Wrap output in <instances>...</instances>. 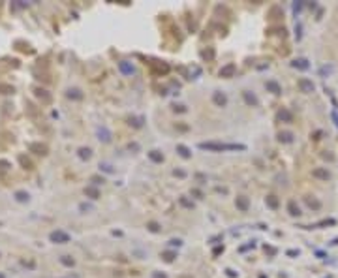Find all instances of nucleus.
I'll return each mask as SVG.
<instances>
[{
  "instance_id": "obj_8",
  "label": "nucleus",
  "mask_w": 338,
  "mask_h": 278,
  "mask_svg": "<svg viewBox=\"0 0 338 278\" xmlns=\"http://www.w3.org/2000/svg\"><path fill=\"white\" fill-rule=\"evenodd\" d=\"M267 88L271 92H274V94H280V85L276 81H267Z\"/></svg>"
},
{
  "instance_id": "obj_18",
  "label": "nucleus",
  "mask_w": 338,
  "mask_h": 278,
  "mask_svg": "<svg viewBox=\"0 0 338 278\" xmlns=\"http://www.w3.org/2000/svg\"><path fill=\"white\" fill-rule=\"evenodd\" d=\"M280 139H282V141H285V143H289V141H291V133H287V132L285 133H280Z\"/></svg>"
},
{
  "instance_id": "obj_4",
  "label": "nucleus",
  "mask_w": 338,
  "mask_h": 278,
  "mask_svg": "<svg viewBox=\"0 0 338 278\" xmlns=\"http://www.w3.org/2000/svg\"><path fill=\"white\" fill-rule=\"evenodd\" d=\"M299 86H301L302 92H312L314 90V83L308 81V79H299Z\"/></svg>"
},
{
  "instance_id": "obj_16",
  "label": "nucleus",
  "mask_w": 338,
  "mask_h": 278,
  "mask_svg": "<svg viewBox=\"0 0 338 278\" xmlns=\"http://www.w3.org/2000/svg\"><path fill=\"white\" fill-rule=\"evenodd\" d=\"M289 213H291L293 216H295V214H301V213H299V207H295V203H293V201L289 203Z\"/></svg>"
},
{
  "instance_id": "obj_1",
  "label": "nucleus",
  "mask_w": 338,
  "mask_h": 278,
  "mask_svg": "<svg viewBox=\"0 0 338 278\" xmlns=\"http://www.w3.org/2000/svg\"><path fill=\"white\" fill-rule=\"evenodd\" d=\"M51 241H53V242H60V244H64V242H68V241H70V235H66L64 231H53V233H51Z\"/></svg>"
},
{
  "instance_id": "obj_21",
  "label": "nucleus",
  "mask_w": 338,
  "mask_h": 278,
  "mask_svg": "<svg viewBox=\"0 0 338 278\" xmlns=\"http://www.w3.org/2000/svg\"><path fill=\"white\" fill-rule=\"evenodd\" d=\"M74 96V98H81V94H79V90L77 88H74V90H70V98Z\"/></svg>"
},
{
  "instance_id": "obj_25",
  "label": "nucleus",
  "mask_w": 338,
  "mask_h": 278,
  "mask_svg": "<svg viewBox=\"0 0 338 278\" xmlns=\"http://www.w3.org/2000/svg\"><path fill=\"white\" fill-rule=\"evenodd\" d=\"M0 278H4V276H2V274H0Z\"/></svg>"
},
{
  "instance_id": "obj_12",
  "label": "nucleus",
  "mask_w": 338,
  "mask_h": 278,
  "mask_svg": "<svg viewBox=\"0 0 338 278\" xmlns=\"http://www.w3.org/2000/svg\"><path fill=\"white\" fill-rule=\"evenodd\" d=\"M278 117H280V119H284V120H287V122H291V113L285 111V109H282V111H280Z\"/></svg>"
},
{
  "instance_id": "obj_14",
  "label": "nucleus",
  "mask_w": 338,
  "mask_h": 278,
  "mask_svg": "<svg viewBox=\"0 0 338 278\" xmlns=\"http://www.w3.org/2000/svg\"><path fill=\"white\" fill-rule=\"evenodd\" d=\"M316 177H321V179H329V171H323V169H316L314 171Z\"/></svg>"
},
{
  "instance_id": "obj_17",
  "label": "nucleus",
  "mask_w": 338,
  "mask_h": 278,
  "mask_svg": "<svg viewBox=\"0 0 338 278\" xmlns=\"http://www.w3.org/2000/svg\"><path fill=\"white\" fill-rule=\"evenodd\" d=\"M267 201H269V205H271V207H274V208L278 207V201H276V197H274V196H269V197H267Z\"/></svg>"
},
{
  "instance_id": "obj_2",
  "label": "nucleus",
  "mask_w": 338,
  "mask_h": 278,
  "mask_svg": "<svg viewBox=\"0 0 338 278\" xmlns=\"http://www.w3.org/2000/svg\"><path fill=\"white\" fill-rule=\"evenodd\" d=\"M212 100H214L216 105H220V107H226V103H227V96L224 94V92H214Z\"/></svg>"
},
{
  "instance_id": "obj_9",
  "label": "nucleus",
  "mask_w": 338,
  "mask_h": 278,
  "mask_svg": "<svg viewBox=\"0 0 338 278\" xmlns=\"http://www.w3.org/2000/svg\"><path fill=\"white\" fill-rule=\"evenodd\" d=\"M149 158H150L152 162H163V156H162L158 150H150V152H149Z\"/></svg>"
},
{
  "instance_id": "obj_23",
  "label": "nucleus",
  "mask_w": 338,
  "mask_h": 278,
  "mask_svg": "<svg viewBox=\"0 0 338 278\" xmlns=\"http://www.w3.org/2000/svg\"><path fill=\"white\" fill-rule=\"evenodd\" d=\"M149 227H150V231H158L160 227H158V224H154V222H150L149 224Z\"/></svg>"
},
{
  "instance_id": "obj_13",
  "label": "nucleus",
  "mask_w": 338,
  "mask_h": 278,
  "mask_svg": "<svg viewBox=\"0 0 338 278\" xmlns=\"http://www.w3.org/2000/svg\"><path fill=\"white\" fill-rule=\"evenodd\" d=\"M177 150H179V152H180V154H182L184 158H190V150H188V149H186L184 145H179V147H177Z\"/></svg>"
},
{
  "instance_id": "obj_22",
  "label": "nucleus",
  "mask_w": 338,
  "mask_h": 278,
  "mask_svg": "<svg viewBox=\"0 0 338 278\" xmlns=\"http://www.w3.org/2000/svg\"><path fill=\"white\" fill-rule=\"evenodd\" d=\"M295 66H299V68H306V60H297V62H295Z\"/></svg>"
},
{
  "instance_id": "obj_10",
  "label": "nucleus",
  "mask_w": 338,
  "mask_h": 278,
  "mask_svg": "<svg viewBox=\"0 0 338 278\" xmlns=\"http://www.w3.org/2000/svg\"><path fill=\"white\" fill-rule=\"evenodd\" d=\"M120 70L124 74H133V66H130L128 62H120Z\"/></svg>"
},
{
  "instance_id": "obj_7",
  "label": "nucleus",
  "mask_w": 338,
  "mask_h": 278,
  "mask_svg": "<svg viewBox=\"0 0 338 278\" xmlns=\"http://www.w3.org/2000/svg\"><path fill=\"white\" fill-rule=\"evenodd\" d=\"M237 207L240 208V211H246V208H248V199H246V197H243V196L237 197Z\"/></svg>"
},
{
  "instance_id": "obj_11",
  "label": "nucleus",
  "mask_w": 338,
  "mask_h": 278,
  "mask_svg": "<svg viewBox=\"0 0 338 278\" xmlns=\"http://www.w3.org/2000/svg\"><path fill=\"white\" fill-rule=\"evenodd\" d=\"M85 192H87V196H90L92 199H98V196H100V194H98V190H96V188H92V186H88Z\"/></svg>"
},
{
  "instance_id": "obj_24",
  "label": "nucleus",
  "mask_w": 338,
  "mask_h": 278,
  "mask_svg": "<svg viewBox=\"0 0 338 278\" xmlns=\"http://www.w3.org/2000/svg\"><path fill=\"white\" fill-rule=\"evenodd\" d=\"M90 208H92L90 205H81V211H90Z\"/></svg>"
},
{
  "instance_id": "obj_5",
  "label": "nucleus",
  "mask_w": 338,
  "mask_h": 278,
  "mask_svg": "<svg viewBox=\"0 0 338 278\" xmlns=\"http://www.w3.org/2000/svg\"><path fill=\"white\" fill-rule=\"evenodd\" d=\"M243 94H244V100H246V103H250V105H257V98H256L254 94H250L248 90H244Z\"/></svg>"
},
{
  "instance_id": "obj_15",
  "label": "nucleus",
  "mask_w": 338,
  "mask_h": 278,
  "mask_svg": "<svg viewBox=\"0 0 338 278\" xmlns=\"http://www.w3.org/2000/svg\"><path fill=\"white\" fill-rule=\"evenodd\" d=\"M79 156H81L83 160H85V158L88 160V158H90V149H81V150H79Z\"/></svg>"
},
{
  "instance_id": "obj_20",
  "label": "nucleus",
  "mask_w": 338,
  "mask_h": 278,
  "mask_svg": "<svg viewBox=\"0 0 338 278\" xmlns=\"http://www.w3.org/2000/svg\"><path fill=\"white\" fill-rule=\"evenodd\" d=\"M17 199H19V201H27V199H28V194H25V192H17Z\"/></svg>"
},
{
  "instance_id": "obj_19",
  "label": "nucleus",
  "mask_w": 338,
  "mask_h": 278,
  "mask_svg": "<svg viewBox=\"0 0 338 278\" xmlns=\"http://www.w3.org/2000/svg\"><path fill=\"white\" fill-rule=\"evenodd\" d=\"M62 263L68 265V267H71V265H74V259H70V256H62Z\"/></svg>"
},
{
  "instance_id": "obj_3",
  "label": "nucleus",
  "mask_w": 338,
  "mask_h": 278,
  "mask_svg": "<svg viewBox=\"0 0 338 278\" xmlns=\"http://www.w3.org/2000/svg\"><path fill=\"white\" fill-rule=\"evenodd\" d=\"M235 70H237L235 64H227V66H224V68L220 70V75H222V77H231V75L235 74Z\"/></svg>"
},
{
  "instance_id": "obj_6",
  "label": "nucleus",
  "mask_w": 338,
  "mask_h": 278,
  "mask_svg": "<svg viewBox=\"0 0 338 278\" xmlns=\"http://www.w3.org/2000/svg\"><path fill=\"white\" fill-rule=\"evenodd\" d=\"M98 135H100L98 139H102V141H109V139H111V133H109L107 128H100L98 130Z\"/></svg>"
}]
</instances>
